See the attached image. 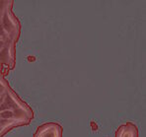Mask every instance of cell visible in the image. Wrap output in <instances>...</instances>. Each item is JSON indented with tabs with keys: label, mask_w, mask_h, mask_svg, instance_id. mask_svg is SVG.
Masks as SVG:
<instances>
[{
	"label": "cell",
	"mask_w": 146,
	"mask_h": 137,
	"mask_svg": "<svg viewBox=\"0 0 146 137\" xmlns=\"http://www.w3.org/2000/svg\"><path fill=\"white\" fill-rule=\"evenodd\" d=\"M61 127L56 123H48L40 126L36 137H61Z\"/></svg>",
	"instance_id": "6da1fadb"
},
{
	"label": "cell",
	"mask_w": 146,
	"mask_h": 137,
	"mask_svg": "<svg viewBox=\"0 0 146 137\" xmlns=\"http://www.w3.org/2000/svg\"><path fill=\"white\" fill-rule=\"evenodd\" d=\"M4 44H5V42H3V40H1V38H0V50H1L2 48L4 46Z\"/></svg>",
	"instance_id": "8992f818"
},
{
	"label": "cell",
	"mask_w": 146,
	"mask_h": 137,
	"mask_svg": "<svg viewBox=\"0 0 146 137\" xmlns=\"http://www.w3.org/2000/svg\"><path fill=\"white\" fill-rule=\"evenodd\" d=\"M16 116L13 111L7 110L3 111V112H0V118L4 119V120H14V117Z\"/></svg>",
	"instance_id": "3957f363"
},
{
	"label": "cell",
	"mask_w": 146,
	"mask_h": 137,
	"mask_svg": "<svg viewBox=\"0 0 146 137\" xmlns=\"http://www.w3.org/2000/svg\"><path fill=\"white\" fill-rule=\"evenodd\" d=\"M5 4V2L3 1H0V16H1L2 14V10H3V5Z\"/></svg>",
	"instance_id": "5b68a950"
},
{
	"label": "cell",
	"mask_w": 146,
	"mask_h": 137,
	"mask_svg": "<svg viewBox=\"0 0 146 137\" xmlns=\"http://www.w3.org/2000/svg\"><path fill=\"white\" fill-rule=\"evenodd\" d=\"M3 97H4V94H3V95L0 96V105H1L2 102H3Z\"/></svg>",
	"instance_id": "52a82bcc"
},
{
	"label": "cell",
	"mask_w": 146,
	"mask_h": 137,
	"mask_svg": "<svg viewBox=\"0 0 146 137\" xmlns=\"http://www.w3.org/2000/svg\"><path fill=\"white\" fill-rule=\"evenodd\" d=\"M6 92V87L5 85H4V83L2 82L1 80H0V96L3 95L4 93Z\"/></svg>",
	"instance_id": "277c9868"
},
{
	"label": "cell",
	"mask_w": 146,
	"mask_h": 137,
	"mask_svg": "<svg viewBox=\"0 0 146 137\" xmlns=\"http://www.w3.org/2000/svg\"><path fill=\"white\" fill-rule=\"evenodd\" d=\"M10 46L9 44H4L3 48L0 50V64H10L11 56H10Z\"/></svg>",
	"instance_id": "7a4b0ae2"
}]
</instances>
